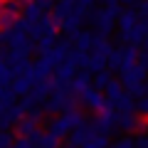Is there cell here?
Here are the masks:
<instances>
[{
	"label": "cell",
	"instance_id": "obj_1",
	"mask_svg": "<svg viewBox=\"0 0 148 148\" xmlns=\"http://www.w3.org/2000/svg\"><path fill=\"white\" fill-rule=\"evenodd\" d=\"M32 82H35V77H32V69L27 67L22 74H17L15 77V82H12V94H27L30 91V86H32Z\"/></svg>",
	"mask_w": 148,
	"mask_h": 148
},
{
	"label": "cell",
	"instance_id": "obj_2",
	"mask_svg": "<svg viewBox=\"0 0 148 148\" xmlns=\"http://www.w3.org/2000/svg\"><path fill=\"white\" fill-rule=\"evenodd\" d=\"M74 121H79V116H77V114H67V116L57 119V121H54V126H52V133H54V136H62L64 131H69V126H74Z\"/></svg>",
	"mask_w": 148,
	"mask_h": 148
},
{
	"label": "cell",
	"instance_id": "obj_3",
	"mask_svg": "<svg viewBox=\"0 0 148 148\" xmlns=\"http://www.w3.org/2000/svg\"><path fill=\"white\" fill-rule=\"evenodd\" d=\"M32 133H35V121H32V119H20V121H17V136L30 138Z\"/></svg>",
	"mask_w": 148,
	"mask_h": 148
},
{
	"label": "cell",
	"instance_id": "obj_4",
	"mask_svg": "<svg viewBox=\"0 0 148 148\" xmlns=\"http://www.w3.org/2000/svg\"><path fill=\"white\" fill-rule=\"evenodd\" d=\"M72 10H74V3H57V5H54L52 17H54L57 22H62V17H67Z\"/></svg>",
	"mask_w": 148,
	"mask_h": 148
},
{
	"label": "cell",
	"instance_id": "obj_5",
	"mask_svg": "<svg viewBox=\"0 0 148 148\" xmlns=\"http://www.w3.org/2000/svg\"><path fill=\"white\" fill-rule=\"evenodd\" d=\"M3 12H8V15H12V17H20L22 15V5L17 0H5V3H3Z\"/></svg>",
	"mask_w": 148,
	"mask_h": 148
},
{
	"label": "cell",
	"instance_id": "obj_6",
	"mask_svg": "<svg viewBox=\"0 0 148 148\" xmlns=\"http://www.w3.org/2000/svg\"><path fill=\"white\" fill-rule=\"evenodd\" d=\"M119 22H121V27H123V30H131V27L136 25V12H133V10L121 12V15H119Z\"/></svg>",
	"mask_w": 148,
	"mask_h": 148
},
{
	"label": "cell",
	"instance_id": "obj_7",
	"mask_svg": "<svg viewBox=\"0 0 148 148\" xmlns=\"http://www.w3.org/2000/svg\"><path fill=\"white\" fill-rule=\"evenodd\" d=\"M64 54H67V42H62L57 49H52V52L47 54V62H49V64H54V62H59V59H62Z\"/></svg>",
	"mask_w": 148,
	"mask_h": 148
},
{
	"label": "cell",
	"instance_id": "obj_8",
	"mask_svg": "<svg viewBox=\"0 0 148 148\" xmlns=\"http://www.w3.org/2000/svg\"><path fill=\"white\" fill-rule=\"evenodd\" d=\"M12 79V72H10V67H8L3 59H0V84H8V82Z\"/></svg>",
	"mask_w": 148,
	"mask_h": 148
},
{
	"label": "cell",
	"instance_id": "obj_9",
	"mask_svg": "<svg viewBox=\"0 0 148 148\" xmlns=\"http://www.w3.org/2000/svg\"><path fill=\"white\" fill-rule=\"evenodd\" d=\"M35 141H40V148H57V141H54V136H37Z\"/></svg>",
	"mask_w": 148,
	"mask_h": 148
},
{
	"label": "cell",
	"instance_id": "obj_10",
	"mask_svg": "<svg viewBox=\"0 0 148 148\" xmlns=\"http://www.w3.org/2000/svg\"><path fill=\"white\" fill-rule=\"evenodd\" d=\"M52 42H54V35H45V37H40V52H49V47H52Z\"/></svg>",
	"mask_w": 148,
	"mask_h": 148
},
{
	"label": "cell",
	"instance_id": "obj_11",
	"mask_svg": "<svg viewBox=\"0 0 148 148\" xmlns=\"http://www.w3.org/2000/svg\"><path fill=\"white\" fill-rule=\"evenodd\" d=\"M10 143H12V136L8 131H0V148H10Z\"/></svg>",
	"mask_w": 148,
	"mask_h": 148
},
{
	"label": "cell",
	"instance_id": "obj_12",
	"mask_svg": "<svg viewBox=\"0 0 148 148\" xmlns=\"http://www.w3.org/2000/svg\"><path fill=\"white\" fill-rule=\"evenodd\" d=\"M72 72H74V64H64V67L59 69V79H69Z\"/></svg>",
	"mask_w": 148,
	"mask_h": 148
},
{
	"label": "cell",
	"instance_id": "obj_13",
	"mask_svg": "<svg viewBox=\"0 0 148 148\" xmlns=\"http://www.w3.org/2000/svg\"><path fill=\"white\" fill-rule=\"evenodd\" d=\"M84 99H86V104H89V106H94V109H99V106H101V99H99L96 94H86Z\"/></svg>",
	"mask_w": 148,
	"mask_h": 148
},
{
	"label": "cell",
	"instance_id": "obj_14",
	"mask_svg": "<svg viewBox=\"0 0 148 148\" xmlns=\"http://www.w3.org/2000/svg\"><path fill=\"white\" fill-rule=\"evenodd\" d=\"M77 40H79V47H82V49H86V47H89V42H91V37L86 35V32H82Z\"/></svg>",
	"mask_w": 148,
	"mask_h": 148
},
{
	"label": "cell",
	"instance_id": "obj_15",
	"mask_svg": "<svg viewBox=\"0 0 148 148\" xmlns=\"http://www.w3.org/2000/svg\"><path fill=\"white\" fill-rule=\"evenodd\" d=\"M15 148H32V141L30 138H20V141L15 143Z\"/></svg>",
	"mask_w": 148,
	"mask_h": 148
},
{
	"label": "cell",
	"instance_id": "obj_16",
	"mask_svg": "<svg viewBox=\"0 0 148 148\" xmlns=\"http://www.w3.org/2000/svg\"><path fill=\"white\" fill-rule=\"evenodd\" d=\"M94 3H96V0H77V5H79V8H84V10H89V8L94 5Z\"/></svg>",
	"mask_w": 148,
	"mask_h": 148
},
{
	"label": "cell",
	"instance_id": "obj_17",
	"mask_svg": "<svg viewBox=\"0 0 148 148\" xmlns=\"http://www.w3.org/2000/svg\"><path fill=\"white\" fill-rule=\"evenodd\" d=\"M84 136H86V131H77L72 141H74V143H79V141H84Z\"/></svg>",
	"mask_w": 148,
	"mask_h": 148
},
{
	"label": "cell",
	"instance_id": "obj_18",
	"mask_svg": "<svg viewBox=\"0 0 148 148\" xmlns=\"http://www.w3.org/2000/svg\"><path fill=\"white\" fill-rule=\"evenodd\" d=\"M84 84H86V77H77V82H74V86H77V89H82Z\"/></svg>",
	"mask_w": 148,
	"mask_h": 148
},
{
	"label": "cell",
	"instance_id": "obj_19",
	"mask_svg": "<svg viewBox=\"0 0 148 148\" xmlns=\"http://www.w3.org/2000/svg\"><path fill=\"white\" fill-rule=\"evenodd\" d=\"M141 15L148 17V0H141Z\"/></svg>",
	"mask_w": 148,
	"mask_h": 148
},
{
	"label": "cell",
	"instance_id": "obj_20",
	"mask_svg": "<svg viewBox=\"0 0 148 148\" xmlns=\"http://www.w3.org/2000/svg\"><path fill=\"white\" fill-rule=\"evenodd\" d=\"M101 146H104V141H91L86 148H101Z\"/></svg>",
	"mask_w": 148,
	"mask_h": 148
},
{
	"label": "cell",
	"instance_id": "obj_21",
	"mask_svg": "<svg viewBox=\"0 0 148 148\" xmlns=\"http://www.w3.org/2000/svg\"><path fill=\"white\" fill-rule=\"evenodd\" d=\"M121 3H126V5H136V3H141V0H121Z\"/></svg>",
	"mask_w": 148,
	"mask_h": 148
},
{
	"label": "cell",
	"instance_id": "obj_22",
	"mask_svg": "<svg viewBox=\"0 0 148 148\" xmlns=\"http://www.w3.org/2000/svg\"><path fill=\"white\" fill-rule=\"evenodd\" d=\"M54 3H77V0H54Z\"/></svg>",
	"mask_w": 148,
	"mask_h": 148
},
{
	"label": "cell",
	"instance_id": "obj_23",
	"mask_svg": "<svg viewBox=\"0 0 148 148\" xmlns=\"http://www.w3.org/2000/svg\"><path fill=\"white\" fill-rule=\"evenodd\" d=\"M104 3H106V5H109V3H119V0H104Z\"/></svg>",
	"mask_w": 148,
	"mask_h": 148
},
{
	"label": "cell",
	"instance_id": "obj_24",
	"mask_svg": "<svg viewBox=\"0 0 148 148\" xmlns=\"http://www.w3.org/2000/svg\"><path fill=\"white\" fill-rule=\"evenodd\" d=\"M0 54H3V40H0Z\"/></svg>",
	"mask_w": 148,
	"mask_h": 148
},
{
	"label": "cell",
	"instance_id": "obj_25",
	"mask_svg": "<svg viewBox=\"0 0 148 148\" xmlns=\"http://www.w3.org/2000/svg\"><path fill=\"white\" fill-rule=\"evenodd\" d=\"M0 12H3V3H0Z\"/></svg>",
	"mask_w": 148,
	"mask_h": 148
}]
</instances>
